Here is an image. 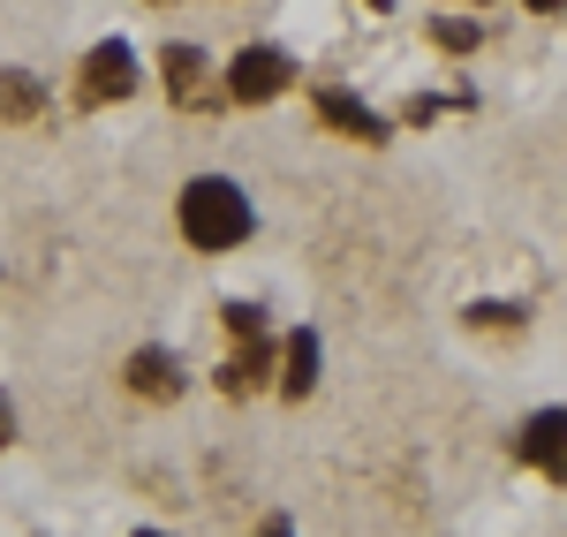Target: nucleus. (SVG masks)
I'll return each mask as SVG.
<instances>
[{"mask_svg":"<svg viewBox=\"0 0 567 537\" xmlns=\"http://www.w3.org/2000/svg\"><path fill=\"white\" fill-rule=\"evenodd\" d=\"M182 235L197 242V250H235L243 235H250V197H243V182L227 175H205L182 189Z\"/></svg>","mask_w":567,"mask_h":537,"instance_id":"obj_1","label":"nucleus"},{"mask_svg":"<svg viewBox=\"0 0 567 537\" xmlns=\"http://www.w3.org/2000/svg\"><path fill=\"white\" fill-rule=\"evenodd\" d=\"M288 84V53L280 45H243L227 69H219V91L235 99V106H265V99H280Z\"/></svg>","mask_w":567,"mask_h":537,"instance_id":"obj_2","label":"nucleus"},{"mask_svg":"<svg viewBox=\"0 0 567 537\" xmlns=\"http://www.w3.org/2000/svg\"><path fill=\"white\" fill-rule=\"evenodd\" d=\"M136 91V53L122 39H106V45H91V61H84V106H106V99H130Z\"/></svg>","mask_w":567,"mask_h":537,"instance_id":"obj_3","label":"nucleus"},{"mask_svg":"<svg viewBox=\"0 0 567 537\" xmlns=\"http://www.w3.org/2000/svg\"><path fill=\"white\" fill-rule=\"evenodd\" d=\"M159 69H167V91H175L182 106H197V114L227 99V91H219V76H213V61H205L197 45H167V61H159Z\"/></svg>","mask_w":567,"mask_h":537,"instance_id":"obj_4","label":"nucleus"},{"mask_svg":"<svg viewBox=\"0 0 567 537\" xmlns=\"http://www.w3.org/2000/svg\"><path fill=\"white\" fill-rule=\"evenodd\" d=\"M130 394L136 402H175L182 394V357H167V349H136L130 357Z\"/></svg>","mask_w":567,"mask_h":537,"instance_id":"obj_5","label":"nucleus"},{"mask_svg":"<svg viewBox=\"0 0 567 537\" xmlns=\"http://www.w3.org/2000/svg\"><path fill=\"white\" fill-rule=\"evenodd\" d=\"M560 440H567V416H560V409H545V416H529V432H523V454L537 462V469H545V477H560V469H567Z\"/></svg>","mask_w":567,"mask_h":537,"instance_id":"obj_6","label":"nucleus"},{"mask_svg":"<svg viewBox=\"0 0 567 537\" xmlns=\"http://www.w3.org/2000/svg\"><path fill=\"white\" fill-rule=\"evenodd\" d=\"M318 114L333 122V130H349V136H363V144H386V122L371 114V106H355L349 91H318Z\"/></svg>","mask_w":567,"mask_h":537,"instance_id":"obj_7","label":"nucleus"},{"mask_svg":"<svg viewBox=\"0 0 567 537\" xmlns=\"http://www.w3.org/2000/svg\"><path fill=\"white\" fill-rule=\"evenodd\" d=\"M310 386H318V333H296V341L280 349V394L303 402Z\"/></svg>","mask_w":567,"mask_h":537,"instance_id":"obj_8","label":"nucleus"},{"mask_svg":"<svg viewBox=\"0 0 567 537\" xmlns=\"http://www.w3.org/2000/svg\"><path fill=\"white\" fill-rule=\"evenodd\" d=\"M39 114H45L39 76H23V69H0V122H39Z\"/></svg>","mask_w":567,"mask_h":537,"instance_id":"obj_9","label":"nucleus"},{"mask_svg":"<svg viewBox=\"0 0 567 537\" xmlns=\"http://www.w3.org/2000/svg\"><path fill=\"white\" fill-rule=\"evenodd\" d=\"M258 379H265V349H258V341H243V357L219 371V386H227V394H250Z\"/></svg>","mask_w":567,"mask_h":537,"instance_id":"obj_10","label":"nucleus"},{"mask_svg":"<svg viewBox=\"0 0 567 537\" xmlns=\"http://www.w3.org/2000/svg\"><path fill=\"white\" fill-rule=\"evenodd\" d=\"M439 45H446V53H470V45H477V23L446 16V23H439Z\"/></svg>","mask_w":567,"mask_h":537,"instance_id":"obj_11","label":"nucleus"},{"mask_svg":"<svg viewBox=\"0 0 567 537\" xmlns=\"http://www.w3.org/2000/svg\"><path fill=\"white\" fill-rule=\"evenodd\" d=\"M529 8H537V16H553V8H560V0H529Z\"/></svg>","mask_w":567,"mask_h":537,"instance_id":"obj_12","label":"nucleus"},{"mask_svg":"<svg viewBox=\"0 0 567 537\" xmlns=\"http://www.w3.org/2000/svg\"><path fill=\"white\" fill-rule=\"evenodd\" d=\"M0 447H8V402H0Z\"/></svg>","mask_w":567,"mask_h":537,"instance_id":"obj_13","label":"nucleus"}]
</instances>
